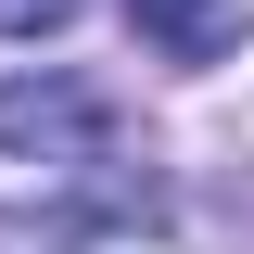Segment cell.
I'll list each match as a JSON object with an SVG mask.
<instances>
[{"label": "cell", "instance_id": "6da1fadb", "mask_svg": "<svg viewBox=\"0 0 254 254\" xmlns=\"http://www.w3.org/2000/svg\"><path fill=\"white\" fill-rule=\"evenodd\" d=\"M0 153L51 165V190H64V178H89V165H115V102L89 76H0Z\"/></svg>", "mask_w": 254, "mask_h": 254}, {"label": "cell", "instance_id": "7a4b0ae2", "mask_svg": "<svg viewBox=\"0 0 254 254\" xmlns=\"http://www.w3.org/2000/svg\"><path fill=\"white\" fill-rule=\"evenodd\" d=\"M165 203H153V178L140 165H89V178H64V203H13L0 216V254H89V229H153Z\"/></svg>", "mask_w": 254, "mask_h": 254}, {"label": "cell", "instance_id": "277c9868", "mask_svg": "<svg viewBox=\"0 0 254 254\" xmlns=\"http://www.w3.org/2000/svg\"><path fill=\"white\" fill-rule=\"evenodd\" d=\"M76 26V0H0V38H64Z\"/></svg>", "mask_w": 254, "mask_h": 254}, {"label": "cell", "instance_id": "3957f363", "mask_svg": "<svg viewBox=\"0 0 254 254\" xmlns=\"http://www.w3.org/2000/svg\"><path fill=\"white\" fill-rule=\"evenodd\" d=\"M127 26L153 38L165 64H229L242 51V0H127Z\"/></svg>", "mask_w": 254, "mask_h": 254}]
</instances>
